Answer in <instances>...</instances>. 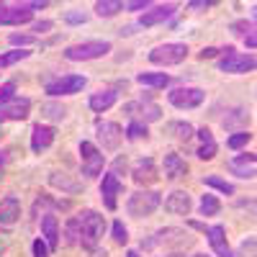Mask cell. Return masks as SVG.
Wrapping results in <instances>:
<instances>
[{"instance_id": "34", "label": "cell", "mask_w": 257, "mask_h": 257, "mask_svg": "<svg viewBox=\"0 0 257 257\" xmlns=\"http://www.w3.org/2000/svg\"><path fill=\"white\" fill-rule=\"evenodd\" d=\"M203 185H208V188H216L219 193H224V196H234V190H237L231 183L221 180L219 175H206V178H203Z\"/></svg>"}, {"instance_id": "8", "label": "cell", "mask_w": 257, "mask_h": 257, "mask_svg": "<svg viewBox=\"0 0 257 257\" xmlns=\"http://www.w3.org/2000/svg\"><path fill=\"white\" fill-rule=\"evenodd\" d=\"M123 113L132 118V121H139V123H152V121H160L162 118V108L152 100H132L123 105Z\"/></svg>"}, {"instance_id": "5", "label": "cell", "mask_w": 257, "mask_h": 257, "mask_svg": "<svg viewBox=\"0 0 257 257\" xmlns=\"http://www.w3.org/2000/svg\"><path fill=\"white\" fill-rule=\"evenodd\" d=\"M108 52H111V41H82V44L64 49V57L70 62H88V59H100Z\"/></svg>"}, {"instance_id": "38", "label": "cell", "mask_w": 257, "mask_h": 257, "mask_svg": "<svg viewBox=\"0 0 257 257\" xmlns=\"http://www.w3.org/2000/svg\"><path fill=\"white\" fill-rule=\"evenodd\" d=\"M231 29V34H237V36H247V34H252L254 31V21H247V18H242V21H234V24L229 26Z\"/></svg>"}, {"instance_id": "43", "label": "cell", "mask_w": 257, "mask_h": 257, "mask_svg": "<svg viewBox=\"0 0 257 257\" xmlns=\"http://www.w3.org/2000/svg\"><path fill=\"white\" fill-rule=\"evenodd\" d=\"M13 93H16V82L13 80L3 82V85H0V103H6L8 98H13Z\"/></svg>"}, {"instance_id": "47", "label": "cell", "mask_w": 257, "mask_h": 257, "mask_svg": "<svg viewBox=\"0 0 257 257\" xmlns=\"http://www.w3.org/2000/svg\"><path fill=\"white\" fill-rule=\"evenodd\" d=\"M219 52H221V49H216V47H206V49H203L198 57H201V59H211V57H216Z\"/></svg>"}, {"instance_id": "6", "label": "cell", "mask_w": 257, "mask_h": 257, "mask_svg": "<svg viewBox=\"0 0 257 257\" xmlns=\"http://www.w3.org/2000/svg\"><path fill=\"white\" fill-rule=\"evenodd\" d=\"M188 47L185 44H160L149 52V62L160 64V67H173V64H180L188 59Z\"/></svg>"}, {"instance_id": "42", "label": "cell", "mask_w": 257, "mask_h": 257, "mask_svg": "<svg viewBox=\"0 0 257 257\" xmlns=\"http://www.w3.org/2000/svg\"><path fill=\"white\" fill-rule=\"evenodd\" d=\"M52 252H49V244L41 239V237H36L34 239V257H49Z\"/></svg>"}, {"instance_id": "10", "label": "cell", "mask_w": 257, "mask_h": 257, "mask_svg": "<svg viewBox=\"0 0 257 257\" xmlns=\"http://www.w3.org/2000/svg\"><path fill=\"white\" fill-rule=\"evenodd\" d=\"M95 137L103 144L105 152H116V149L121 147V142H123V128L113 121H98L95 123Z\"/></svg>"}, {"instance_id": "11", "label": "cell", "mask_w": 257, "mask_h": 257, "mask_svg": "<svg viewBox=\"0 0 257 257\" xmlns=\"http://www.w3.org/2000/svg\"><path fill=\"white\" fill-rule=\"evenodd\" d=\"M167 100L180 111H190V108H198L206 100V93L201 88H175L173 93H167Z\"/></svg>"}, {"instance_id": "25", "label": "cell", "mask_w": 257, "mask_h": 257, "mask_svg": "<svg viewBox=\"0 0 257 257\" xmlns=\"http://www.w3.org/2000/svg\"><path fill=\"white\" fill-rule=\"evenodd\" d=\"M49 185L52 188H59L62 193H82L85 185L80 180H72L67 173H52L49 175Z\"/></svg>"}, {"instance_id": "44", "label": "cell", "mask_w": 257, "mask_h": 257, "mask_svg": "<svg viewBox=\"0 0 257 257\" xmlns=\"http://www.w3.org/2000/svg\"><path fill=\"white\" fill-rule=\"evenodd\" d=\"M52 29H54V21H36V24L31 26V31H36V34H47Z\"/></svg>"}, {"instance_id": "35", "label": "cell", "mask_w": 257, "mask_h": 257, "mask_svg": "<svg viewBox=\"0 0 257 257\" xmlns=\"http://www.w3.org/2000/svg\"><path fill=\"white\" fill-rule=\"evenodd\" d=\"M123 137H126V139H132V142H137V139H147V137H149V128H147V123L132 121V123L126 126Z\"/></svg>"}, {"instance_id": "20", "label": "cell", "mask_w": 257, "mask_h": 257, "mask_svg": "<svg viewBox=\"0 0 257 257\" xmlns=\"http://www.w3.org/2000/svg\"><path fill=\"white\" fill-rule=\"evenodd\" d=\"M41 239L49 244V252H54L59 247V221L52 211L41 213Z\"/></svg>"}, {"instance_id": "33", "label": "cell", "mask_w": 257, "mask_h": 257, "mask_svg": "<svg viewBox=\"0 0 257 257\" xmlns=\"http://www.w3.org/2000/svg\"><path fill=\"white\" fill-rule=\"evenodd\" d=\"M80 242V216H72L64 224V244H77Z\"/></svg>"}, {"instance_id": "53", "label": "cell", "mask_w": 257, "mask_h": 257, "mask_svg": "<svg viewBox=\"0 0 257 257\" xmlns=\"http://www.w3.org/2000/svg\"><path fill=\"white\" fill-rule=\"evenodd\" d=\"M0 137H3V132H0Z\"/></svg>"}, {"instance_id": "51", "label": "cell", "mask_w": 257, "mask_h": 257, "mask_svg": "<svg viewBox=\"0 0 257 257\" xmlns=\"http://www.w3.org/2000/svg\"><path fill=\"white\" fill-rule=\"evenodd\" d=\"M3 165H6V155H3V152H0V167H3Z\"/></svg>"}, {"instance_id": "30", "label": "cell", "mask_w": 257, "mask_h": 257, "mask_svg": "<svg viewBox=\"0 0 257 257\" xmlns=\"http://www.w3.org/2000/svg\"><path fill=\"white\" fill-rule=\"evenodd\" d=\"M198 211H201V216H216V213L221 211V203H219L216 196L206 193V196H201V206H198Z\"/></svg>"}, {"instance_id": "9", "label": "cell", "mask_w": 257, "mask_h": 257, "mask_svg": "<svg viewBox=\"0 0 257 257\" xmlns=\"http://www.w3.org/2000/svg\"><path fill=\"white\" fill-rule=\"evenodd\" d=\"M85 85H88V77L85 75H62L52 82H47V95L59 98V95H75L80 93Z\"/></svg>"}, {"instance_id": "50", "label": "cell", "mask_w": 257, "mask_h": 257, "mask_svg": "<svg viewBox=\"0 0 257 257\" xmlns=\"http://www.w3.org/2000/svg\"><path fill=\"white\" fill-rule=\"evenodd\" d=\"M126 257H139V252H137V249H128V252H126Z\"/></svg>"}, {"instance_id": "54", "label": "cell", "mask_w": 257, "mask_h": 257, "mask_svg": "<svg viewBox=\"0 0 257 257\" xmlns=\"http://www.w3.org/2000/svg\"><path fill=\"white\" fill-rule=\"evenodd\" d=\"M0 8H3V3H0Z\"/></svg>"}, {"instance_id": "22", "label": "cell", "mask_w": 257, "mask_h": 257, "mask_svg": "<svg viewBox=\"0 0 257 257\" xmlns=\"http://www.w3.org/2000/svg\"><path fill=\"white\" fill-rule=\"evenodd\" d=\"M196 137H198V160H213V157H216V152H219V144H216V139H213V134H211V128H198V132H196Z\"/></svg>"}, {"instance_id": "13", "label": "cell", "mask_w": 257, "mask_h": 257, "mask_svg": "<svg viewBox=\"0 0 257 257\" xmlns=\"http://www.w3.org/2000/svg\"><path fill=\"white\" fill-rule=\"evenodd\" d=\"M123 193V183L116 173H105L103 175V183H100V198H103V206L108 211H116L118 206V196Z\"/></svg>"}, {"instance_id": "14", "label": "cell", "mask_w": 257, "mask_h": 257, "mask_svg": "<svg viewBox=\"0 0 257 257\" xmlns=\"http://www.w3.org/2000/svg\"><path fill=\"white\" fill-rule=\"evenodd\" d=\"M175 11H178V6L175 3H162V6H152L149 11H144L142 13V18H139V26L142 29H152V26H160V24H165V21H170L175 16Z\"/></svg>"}, {"instance_id": "12", "label": "cell", "mask_w": 257, "mask_h": 257, "mask_svg": "<svg viewBox=\"0 0 257 257\" xmlns=\"http://www.w3.org/2000/svg\"><path fill=\"white\" fill-rule=\"evenodd\" d=\"M29 111H31V100L13 95L6 103H0V123L3 121H24V118H29Z\"/></svg>"}, {"instance_id": "39", "label": "cell", "mask_w": 257, "mask_h": 257, "mask_svg": "<svg viewBox=\"0 0 257 257\" xmlns=\"http://www.w3.org/2000/svg\"><path fill=\"white\" fill-rule=\"evenodd\" d=\"M8 41H11L13 47L24 49V47H29V44H36V36H34V34H11Z\"/></svg>"}, {"instance_id": "24", "label": "cell", "mask_w": 257, "mask_h": 257, "mask_svg": "<svg viewBox=\"0 0 257 257\" xmlns=\"http://www.w3.org/2000/svg\"><path fill=\"white\" fill-rule=\"evenodd\" d=\"M162 167H165V178H167V180H178V178H183V175L188 173V162H185L178 152H167Z\"/></svg>"}, {"instance_id": "31", "label": "cell", "mask_w": 257, "mask_h": 257, "mask_svg": "<svg viewBox=\"0 0 257 257\" xmlns=\"http://www.w3.org/2000/svg\"><path fill=\"white\" fill-rule=\"evenodd\" d=\"M118 11H123V3H118V0H98V3H95V13L100 18H111Z\"/></svg>"}, {"instance_id": "37", "label": "cell", "mask_w": 257, "mask_h": 257, "mask_svg": "<svg viewBox=\"0 0 257 257\" xmlns=\"http://www.w3.org/2000/svg\"><path fill=\"white\" fill-rule=\"evenodd\" d=\"M249 142H252V134L242 128V132H234V134L226 139V147H229V149H242V147H247Z\"/></svg>"}, {"instance_id": "18", "label": "cell", "mask_w": 257, "mask_h": 257, "mask_svg": "<svg viewBox=\"0 0 257 257\" xmlns=\"http://www.w3.org/2000/svg\"><path fill=\"white\" fill-rule=\"evenodd\" d=\"M254 165H257V157L252 152H244V155H234L226 167H229V173L231 175H237L242 180H252L254 178Z\"/></svg>"}, {"instance_id": "46", "label": "cell", "mask_w": 257, "mask_h": 257, "mask_svg": "<svg viewBox=\"0 0 257 257\" xmlns=\"http://www.w3.org/2000/svg\"><path fill=\"white\" fill-rule=\"evenodd\" d=\"M211 6H216V3H211V0H193V3H188L190 11H206Z\"/></svg>"}, {"instance_id": "2", "label": "cell", "mask_w": 257, "mask_h": 257, "mask_svg": "<svg viewBox=\"0 0 257 257\" xmlns=\"http://www.w3.org/2000/svg\"><path fill=\"white\" fill-rule=\"evenodd\" d=\"M160 206H162V196L157 190H137L128 196L126 211H128V216H134V219H147V216H152Z\"/></svg>"}, {"instance_id": "32", "label": "cell", "mask_w": 257, "mask_h": 257, "mask_svg": "<svg viewBox=\"0 0 257 257\" xmlns=\"http://www.w3.org/2000/svg\"><path fill=\"white\" fill-rule=\"evenodd\" d=\"M29 57H31V52H26V49H11V52H3V54H0V70L13 67L16 62L29 59Z\"/></svg>"}, {"instance_id": "19", "label": "cell", "mask_w": 257, "mask_h": 257, "mask_svg": "<svg viewBox=\"0 0 257 257\" xmlns=\"http://www.w3.org/2000/svg\"><path fill=\"white\" fill-rule=\"evenodd\" d=\"M132 178H134V183H139V185L155 183V180L160 178L155 160H152V157H139V160L134 162V167H132Z\"/></svg>"}, {"instance_id": "26", "label": "cell", "mask_w": 257, "mask_h": 257, "mask_svg": "<svg viewBox=\"0 0 257 257\" xmlns=\"http://www.w3.org/2000/svg\"><path fill=\"white\" fill-rule=\"evenodd\" d=\"M116 98H118V93H116L113 88H108V90H100V93L90 95V108H93L95 113H105L108 108H113Z\"/></svg>"}, {"instance_id": "16", "label": "cell", "mask_w": 257, "mask_h": 257, "mask_svg": "<svg viewBox=\"0 0 257 257\" xmlns=\"http://www.w3.org/2000/svg\"><path fill=\"white\" fill-rule=\"evenodd\" d=\"M34 16V11L26 6V3H16V6H6L0 8V24L6 26H21V24H29Z\"/></svg>"}, {"instance_id": "3", "label": "cell", "mask_w": 257, "mask_h": 257, "mask_svg": "<svg viewBox=\"0 0 257 257\" xmlns=\"http://www.w3.org/2000/svg\"><path fill=\"white\" fill-rule=\"evenodd\" d=\"M190 244H193V237L185 229H175V226L160 229L155 237L142 239V249H152V247H190Z\"/></svg>"}, {"instance_id": "4", "label": "cell", "mask_w": 257, "mask_h": 257, "mask_svg": "<svg viewBox=\"0 0 257 257\" xmlns=\"http://www.w3.org/2000/svg\"><path fill=\"white\" fill-rule=\"evenodd\" d=\"M224 57L219 59V70L226 75H244L254 70V57L252 54H239L234 52V47H224L221 49Z\"/></svg>"}, {"instance_id": "40", "label": "cell", "mask_w": 257, "mask_h": 257, "mask_svg": "<svg viewBox=\"0 0 257 257\" xmlns=\"http://www.w3.org/2000/svg\"><path fill=\"white\" fill-rule=\"evenodd\" d=\"M111 234H113V242H116V244H126V242H128V229L123 226V221H113Z\"/></svg>"}, {"instance_id": "21", "label": "cell", "mask_w": 257, "mask_h": 257, "mask_svg": "<svg viewBox=\"0 0 257 257\" xmlns=\"http://www.w3.org/2000/svg\"><path fill=\"white\" fill-rule=\"evenodd\" d=\"M190 208H193V198H190L188 190H175V193H170V196L165 198V211H170V213L188 216Z\"/></svg>"}, {"instance_id": "1", "label": "cell", "mask_w": 257, "mask_h": 257, "mask_svg": "<svg viewBox=\"0 0 257 257\" xmlns=\"http://www.w3.org/2000/svg\"><path fill=\"white\" fill-rule=\"evenodd\" d=\"M77 216H80V242L77 244L82 249H88V252L98 249L100 237H103V231H105V219L100 216L98 211H93V208L80 211Z\"/></svg>"}, {"instance_id": "15", "label": "cell", "mask_w": 257, "mask_h": 257, "mask_svg": "<svg viewBox=\"0 0 257 257\" xmlns=\"http://www.w3.org/2000/svg\"><path fill=\"white\" fill-rule=\"evenodd\" d=\"M57 139V128L54 126H47V123H34L31 128V152L34 155H41L54 144Z\"/></svg>"}, {"instance_id": "41", "label": "cell", "mask_w": 257, "mask_h": 257, "mask_svg": "<svg viewBox=\"0 0 257 257\" xmlns=\"http://www.w3.org/2000/svg\"><path fill=\"white\" fill-rule=\"evenodd\" d=\"M88 21V13H82V11H67L64 13V24H70V26H80Z\"/></svg>"}, {"instance_id": "7", "label": "cell", "mask_w": 257, "mask_h": 257, "mask_svg": "<svg viewBox=\"0 0 257 257\" xmlns=\"http://www.w3.org/2000/svg\"><path fill=\"white\" fill-rule=\"evenodd\" d=\"M80 160H82V175L85 178H98L103 173L105 155L93 142H80Z\"/></svg>"}, {"instance_id": "49", "label": "cell", "mask_w": 257, "mask_h": 257, "mask_svg": "<svg viewBox=\"0 0 257 257\" xmlns=\"http://www.w3.org/2000/svg\"><path fill=\"white\" fill-rule=\"evenodd\" d=\"M90 257H108V252L98 247V249H93V252H90Z\"/></svg>"}, {"instance_id": "28", "label": "cell", "mask_w": 257, "mask_h": 257, "mask_svg": "<svg viewBox=\"0 0 257 257\" xmlns=\"http://www.w3.org/2000/svg\"><path fill=\"white\" fill-rule=\"evenodd\" d=\"M167 134H173L180 142H188L193 134H196V128H193L188 121H173V123H167Z\"/></svg>"}, {"instance_id": "48", "label": "cell", "mask_w": 257, "mask_h": 257, "mask_svg": "<svg viewBox=\"0 0 257 257\" xmlns=\"http://www.w3.org/2000/svg\"><path fill=\"white\" fill-rule=\"evenodd\" d=\"M244 44H247V47H249V49H254V47H257V36H254V31H252V34H247V36H244Z\"/></svg>"}, {"instance_id": "29", "label": "cell", "mask_w": 257, "mask_h": 257, "mask_svg": "<svg viewBox=\"0 0 257 257\" xmlns=\"http://www.w3.org/2000/svg\"><path fill=\"white\" fill-rule=\"evenodd\" d=\"M41 116H44V118H49V121H64V118H67V108H64L62 103H54V100H49V103H44V105H41Z\"/></svg>"}, {"instance_id": "36", "label": "cell", "mask_w": 257, "mask_h": 257, "mask_svg": "<svg viewBox=\"0 0 257 257\" xmlns=\"http://www.w3.org/2000/svg\"><path fill=\"white\" fill-rule=\"evenodd\" d=\"M244 121H249V113H247L244 108H234L231 116H224V118H221V126H224V128H234L237 123H244Z\"/></svg>"}, {"instance_id": "17", "label": "cell", "mask_w": 257, "mask_h": 257, "mask_svg": "<svg viewBox=\"0 0 257 257\" xmlns=\"http://www.w3.org/2000/svg\"><path fill=\"white\" fill-rule=\"evenodd\" d=\"M206 237H208V244L216 257H234V249L229 247V239H226V229L221 224L206 226Z\"/></svg>"}, {"instance_id": "52", "label": "cell", "mask_w": 257, "mask_h": 257, "mask_svg": "<svg viewBox=\"0 0 257 257\" xmlns=\"http://www.w3.org/2000/svg\"><path fill=\"white\" fill-rule=\"evenodd\" d=\"M193 257H208V254H193Z\"/></svg>"}, {"instance_id": "45", "label": "cell", "mask_w": 257, "mask_h": 257, "mask_svg": "<svg viewBox=\"0 0 257 257\" xmlns=\"http://www.w3.org/2000/svg\"><path fill=\"white\" fill-rule=\"evenodd\" d=\"M126 11H147L149 8V0H134V3H123Z\"/></svg>"}, {"instance_id": "23", "label": "cell", "mask_w": 257, "mask_h": 257, "mask_svg": "<svg viewBox=\"0 0 257 257\" xmlns=\"http://www.w3.org/2000/svg\"><path fill=\"white\" fill-rule=\"evenodd\" d=\"M21 219V201L16 196H6L0 201V226H13Z\"/></svg>"}, {"instance_id": "27", "label": "cell", "mask_w": 257, "mask_h": 257, "mask_svg": "<svg viewBox=\"0 0 257 257\" xmlns=\"http://www.w3.org/2000/svg\"><path fill=\"white\" fill-rule=\"evenodd\" d=\"M137 82L144 85V88L160 90V88H165V85H170V75H165V72H139Z\"/></svg>"}]
</instances>
